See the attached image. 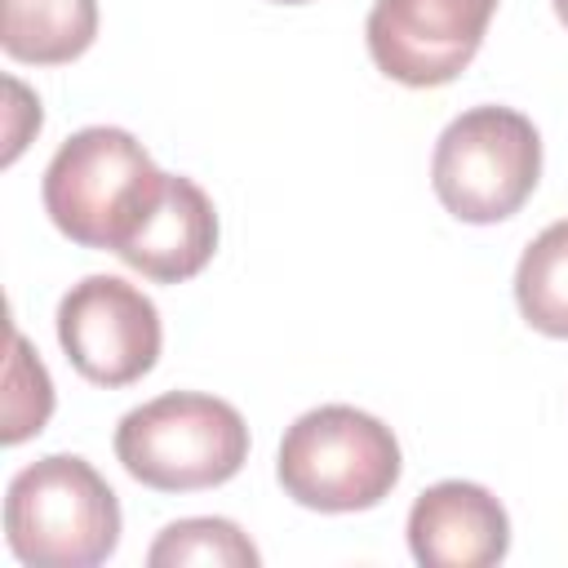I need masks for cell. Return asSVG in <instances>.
I'll return each instance as SVG.
<instances>
[{
  "label": "cell",
  "instance_id": "cell-1",
  "mask_svg": "<svg viewBox=\"0 0 568 568\" xmlns=\"http://www.w3.org/2000/svg\"><path fill=\"white\" fill-rule=\"evenodd\" d=\"M164 186V173L146 146L111 124L71 133L44 169V213L84 248H120L146 217Z\"/></svg>",
  "mask_w": 568,
  "mask_h": 568
},
{
  "label": "cell",
  "instance_id": "cell-2",
  "mask_svg": "<svg viewBox=\"0 0 568 568\" xmlns=\"http://www.w3.org/2000/svg\"><path fill=\"white\" fill-rule=\"evenodd\" d=\"M4 537L31 568H93L120 541V501L84 457L49 453L9 479Z\"/></svg>",
  "mask_w": 568,
  "mask_h": 568
},
{
  "label": "cell",
  "instance_id": "cell-3",
  "mask_svg": "<svg viewBox=\"0 0 568 568\" xmlns=\"http://www.w3.org/2000/svg\"><path fill=\"white\" fill-rule=\"evenodd\" d=\"M115 457L155 493L217 488L248 462V426L217 395L169 390L120 417Z\"/></svg>",
  "mask_w": 568,
  "mask_h": 568
},
{
  "label": "cell",
  "instance_id": "cell-4",
  "mask_svg": "<svg viewBox=\"0 0 568 568\" xmlns=\"http://www.w3.org/2000/svg\"><path fill=\"white\" fill-rule=\"evenodd\" d=\"M275 475L280 488L306 510H368L390 497L399 479V444L390 426L373 413H359L351 404H324L302 413L284 430Z\"/></svg>",
  "mask_w": 568,
  "mask_h": 568
},
{
  "label": "cell",
  "instance_id": "cell-5",
  "mask_svg": "<svg viewBox=\"0 0 568 568\" xmlns=\"http://www.w3.org/2000/svg\"><path fill=\"white\" fill-rule=\"evenodd\" d=\"M541 178V138L528 115L515 106H470L435 142L430 182L439 204L470 222L488 226L515 217Z\"/></svg>",
  "mask_w": 568,
  "mask_h": 568
},
{
  "label": "cell",
  "instance_id": "cell-6",
  "mask_svg": "<svg viewBox=\"0 0 568 568\" xmlns=\"http://www.w3.org/2000/svg\"><path fill=\"white\" fill-rule=\"evenodd\" d=\"M58 342L93 386H133L160 359V311L120 275H84L58 302Z\"/></svg>",
  "mask_w": 568,
  "mask_h": 568
},
{
  "label": "cell",
  "instance_id": "cell-7",
  "mask_svg": "<svg viewBox=\"0 0 568 568\" xmlns=\"http://www.w3.org/2000/svg\"><path fill=\"white\" fill-rule=\"evenodd\" d=\"M497 0H373L364 40L390 80L408 89L448 84L479 53Z\"/></svg>",
  "mask_w": 568,
  "mask_h": 568
},
{
  "label": "cell",
  "instance_id": "cell-8",
  "mask_svg": "<svg viewBox=\"0 0 568 568\" xmlns=\"http://www.w3.org/2000/svg\"><path fill=\"white\" fill-rule=\"evenodd\" d=\"M408 550L422 568H488L510 550V519L488 488L444 479L413 501Z\"/></svg>",
  "mask_w": 568,
  "mask_h": 568
},
{
  "label": "cell",
  "instance_id": "cell-9",
  "mask_svg": "<svg viewBox=\"0 0 568 568\" xmlns=\"http://www.w3.org/2000/svg\"><path fill=\"white\" fill-rule=\"evenodd\" d=\"M217 248L213 200L182 173H164V186L115 257L155 284H182L209 266Z\"/></svg>",
  "mask_w": 568,
  "mask_h": 568
},
{
  "label": "cell",
  "instance_id": "cell-10",
  "mask_svg": "<svg viewBox=\"0 0 568 568\" xmlns=\"http://www.w3.org/2000/svg\"><path fill=\"white\" fill-rule=\"evenodd\" d=\"M98 36V0H4L0 44L13 62L58 67Z\"/></svg>",
  "mask_w": 568,
  "mask_h": 568
},
{
  "label": "cell",
  "instance_id": "cell-11",
  "mask_svg": "<svg viewBox=\"0 0 568 568\" xmlns=\"http://www.w3.org/2000/svg\"><path fill=\"white\" fill-rule=\"evenodd\" d=\"M515 302L537 333L568 337V217L550 222L524 248L515 266Z\"/></svg>",
  "mask_w": 568,
  "mask_h": 568
},
{
  "label": "cell",
  "instance_id": "cell-12",
  "mask_svg": "<svg viewBox=\"0 0 568 568\" xmlns=\"http://www.w3.org/2000/svg\"><path fill=\"white\" fill-rule=\"evenodd\" d=\"M151 568H257V546L231 524V519H178L169 524L155 546L146 550Z\"/></svg>",
  "mask_w": 568,
  "mask_h": 568
},
{
  "label": "cell",
  "instance_id": "cell-13",
  "mask_svg": "<svg viewBox=\"0 0 568 568\" xmlns=\"http://www.w3.org/2000/svg\"><path fill=\"white\" fill-rule=\"evenodd\" d=\"M53 413V382L44 364L27 351L22 333H13V359H9V395H4V444H22L36 435Z\"/></svg>",
  "mask_w": 568,
  "mask_h": 568
},
{
  "label": "cell",
  "instance_id": "cell-14",
  "mask_svg": "<svg viewBox=\"0 0 568 568\" xmlns=\"http://www.w3.org/2000/svg\"><path fill=\"white\" fill-rule=\"evenodd\" d=\"M555 13H559V22L568 27V0H555Z\"/></svg>",
  "mask_w": 568,
  "mask_h": 568
},
{
  "label": "cell",
  "instance_id": "cell-15",
  "mask_svg": "<svg viewBox=\"0 0 568 568\" xmlns=\"http://www.w3.org/2000/svg\"><path fill=\"white\" fill-rule=\"evenodd\" d=\"M275 4H306V0H275Z\"/></svg>",
  "mask_w": 568,
  "mask_h": 568
}]
</instances>
